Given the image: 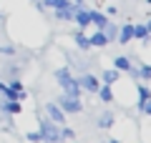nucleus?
Returning a JSON list of instances; mask_svg holds the SVG:
<instances>
[{
	"label": "nucleus",
	"instance_id": "f257e3e1",
	"mask_svg": "<svg viewBox=\"0 0 151 143\" xmlns=\"http://www.w3.org/2000/svg\"><path fill=\"white\" fill-rule=\"evenodd\" d=\"M55 80H58V85H60V88H63L68 95H73V98H81L78 80H76V75L70 73L68 68H58V70H55Z\"/></svg>",
	"mask_w": 151,
	"mask_h": 143
},
{
	"label": "nucleus",
	"instance_id": "f03ea898",
	"mask_svg": "<svg viewBox=\"0 0 151 143\" xmlns=\"http://www.w3.org/2000/svg\"><path fill=\"white\" fill-rule=\"evenodd\" d=\"M38 133H40V141L45 143H58L60 141V126H55L50 118H38Z\"/></svg>",
	"mask_w": 151,
	"mask_h": 143
},
{
	"label": "nucleus",
	"instance_id": "7ed1b4c3",
	"mask_svg": "<svg viewBox=\"0 0 151 143\" xmlns=\"http://www.w3.org/2000/svg\"><path fill=\"white\" fill-rule=\"evenodd\" d=\"M55 106L60 108V111L68 116V113H81L83 111V106H81V98H73V95H68V93H63V95H58V103Z\"/></svg>",
	"mask_w": 151,
	"mask_h": 143
},
{
	"label": "nucleus",
	"instance_id": "20e7f679",
	"mask_svg": "<svg viewBox=\"0 0 151 143\" xmlns=\"http://www.w3.org/2000/svg\"><path fill=\"white\" fill-rule=\"evenodd\" d=\"M76 80H78V88L86 90V93H96L98 85H101V83H98V78L93 73H88V70H83L81 75H76Z\"/></svg>",
	"mask_w": 151,
	"mask_h": 143
},
{
	"label": "nucleus",
	"instance_id": "39448f33",
	"mask_svg": "<svg viewBox=\"0 0 151 143\" xmlns=\"http://www.w3.org/2000/svg\"><path fill=\"white\" fill-rule=\"evenodd\" d=\"M45 116H48L55 126H63V123H65V113L60 111L55 103H45Z\"/></svg>",
	"mask_w": 151,
	"mask_h": 143
},
{
	"label": "nucleus",
	"instance_id": "423d86ee",
	"mask_svg": "<svg viewBox=\"0 0 151 143\" xmlns=\"http://www.w3.org/2000/svg\"><path fill=\"white\" fill-rule=\"evenodd\" d=\"M76 8L78 5H73V3H65V5H60V8H55V18L58 20H73V13H76Z\"/></svg>",
	"mask_w": 151,
	"mask_h": 143
},
{
	"label": "nucleus",
	"instance_id": "0eeeda50",
	"mask_svg": "<svg viewBox=\"0 0 151 143\" xmlns=\"http://www.w3.org/2000/svg\"><path fill=\"white\" fill-rule=\"evenodd\" d=\"M73 20L78 23V30H83V28H88V25H91V15H88V10H86V8H76Z\"/></svg>",
	"mask_w": 151,
	"mask_h": 143
},
{
	"label": "nucleus",
	"instance_id": "6e6552de",
	"mask_svg": "<svg viewBox=\"0 0 151 143\" xmlns=\"http://www.w3.org/2000/svg\"><path fill=\"white\" fill-rule=\"evenodd\" d=\"M3 113H8V116H20L23 113V103L20 101H3Z\"/></svg>",
	"mask_w": 151,
	"mask_h": 143
},
{
	"label": "nucleus",
	"instance_id": "1a4fd4ad",
	"mask_svg": "<svg viewBox=\"0 0 151 143\" xmlns=\"http://www.w3.org/2000/svg\"><path fill=\"white\" fill-rule=\"evenodd\" d=\"M116 40H119L121 45H126L129 40H134V25H131V23L121 25V28H119V38H116Z\"/></svg>",
	"mask_w": 151,
	"mask_h": 143
},
{
	"label": "nucleus",
	"instance_id": "9d476101",
	"mask_svg": "<svg viewBox=\"0 0 151 143\" xmlns=\"http://www.w3.org/2000/svg\"><path fill=\"white\" fill-rule=\"evenodd\" d=\"M91 15V25H96V30H103V25L108 23V15H103L101 10H88Z\"/></svg>",
	"mask_w": 151,
	"mask_h": 143
},
{
	"label": "nucleus",
	"instance_id": "9b49d317",
	"mask_svg": "<svg viewBox=\"0 0 151 143\" xmlns=\"http://www.w3.org/2000/svg\"><path fill=\"white\" fill-rule=\"evenodd\" d=\"M101 80H103V85H113V83H119V80H121V73L116 68H108V70L101 73Z\"/></svg>",
	"mask_w": 151,
	"mask_h": 143
},
{
	"label": "nucleus",
	"instance_id": "f8f14e48",
	"mask_svg": "<svg viewBox=\"0 0 151 143\" xmlns=\"http://www.w3.org/2000/svg\"><path fill=\"white\" fill-rule=\"evenodd\" d=\"M73 43L81 48V50H91V40H88V35L83 30H76L73 33Z\"/></svg>",
	"mask_w": 151,
	"mask_h": 143
},
{
	"label": "nucleus",
	"instance_id": "ddd939ff",
	"mask_svg": "<svg viewBox=\"0 0 151 143\" xmlns=\"http://www.w3.org/2000/svg\"><path fill=\"white\" fill-rule=\"evenodd\" d=\"M88 40H91V48H103V45H108V38L103 35V30H96L93 35H88Z\"/></svg>",
	"mask_w": 151,
	"mask_h": 143
},
{
	"label": "nucleus",
	"instance_id": "4468645a",
	"mask_svg": "<svg viewBox=\"0 0 151 143\" xmlns=\"http://www.w3.org/2000/svg\"><path fill=\"white\" fill-rule=\"evenodd\" d=\"M113 68L119 70V73H126V70L131 68V58H129V55H116V60H113Z\"/></svg>",
	"mask_w": 151,
	"mask_h": 143
},
{
	"label": "nucleus",
	"instance_id": "2eb2a0df",
	"mask_svg": "<svg viewBox=\"0 0 151 143\" xmlns=\"http://www.w3.org/2000/svg\"><path fill=\"white\" fill-rule=\"evenodd\" d=\"M103 35L108 38V43H111V40H116V38H119V25H116V23H111V20H108L106 25H103Z\"/></svg>",
	"mask_w": 151,
	"mask_h": 143
},
{
	"label": "nucleus",
	"instance_id": "dca6fc26",
	"mask_svg": "<svg viewBox=\"0 0 151 143\" xmlns=\"http://www.w3.org/2000/svg\"><path fill=\"white\" fill-rule=\"evenodd\" d=\"M146 101H151V90L146 88V85H139V88H136V103L144 106Z\"/></svg>",
	"mask_w": 151,
	"mask_h": 143
},
{
	"label": "nucleus",
	"instance_id": "f3484780",
	"mask_svg": "<svg viewBox=\"0 0 151 143\" xmlns=\"http://www.w3.org/2000/svg\"><path fill=\"white\" fill-rule=\"evenodd\" d=\"M98 98H101L103 103H111L113 101V90H111V85H98Z\"/></svg>",
	"mask_w": 151,
	"mask_h": 143
},
{
	"label": "nucleus",
	"instance_id": "a211bd4d",
	"mask_svg": "<svg viewBox=\"0 0 151 143\" xmlns=\"http://www.w3.org/2000/svg\"><path fill=\"white\" fill-rule=\"evenodd\" d=\"M134 38H139V40H149V30H146L144 23H139V25H134Z\"/></svg>",
	"mask_w": 151,
	"mask_h": 143
},
{
	"label": "nucleus",
	"instance_id": "6ab92c4d",
	"mask_svg": "<svg viewBox=\"0 0 151 143\" xmlns=\"http://www.w3.org/2000/svg\"><path fill=\"white\" fill-rule=\"evenodd\" d=\"M98 126H101V128H111V126H113V113H111V111L101 113V118H98Z\"/></svg>",
	"mask_w": 151,
	"mask_h": 143
},
{
	"label": "nucleus",
	"instance_id": "aec40b11",
	"mask_svg": "<svg viewBox=\"0 0 151 143\" xmlns=\"http://www.w3.org/2000/svg\"><path fill=\"white\" fill-rule=\"evenodd\" d=\"M76 138V131L68 126H60V141H73Z\"/></svg>",
	"mask_w": 151,
	"mask_h": 143
},
{
	"label": "nucleus",
	"instance_id": "412c9836",
	"mask_svg": "<svg viewBox=\"0 0 151 143\" xmlns=\"http://www.w3.org/2000/svg\"><path fill=\"white\" fill-rule=\"evenodd\" d=\"M139 78L151 80V65H149V63H141V65H139Z\"/></svg>",
	"mask_w": 151,
	"mask_h": 143
},
{
	"label": "nucleus",
	"instance_id": "4be33fe9",
	"mask_svg": "<svg viewBox=\"0 0 151 143\" xmlns=\"http://www.w3.org/2000/svg\"><path fill=\"white\" fill-rule=\"evenodd\" d=\"M10 88H13V90H18V93H25V88H23V83H20L18 78H13V80H10Z\"/></svg>",
	"mask_w": 151,
	"mask_h": 143
},
{
	"label": "nucleus",
	"instance_id": "5701e85b",
	"mask_svg": "<svg viewBox=\"0 0 151 143\" xmlns=\"http://www.w3.org/2000/svg\"><path fill=\"white\" fill-rule=\"evenodd\" d=\"M25 136H28L30 143H40V133H38V131H30V133H25Z\"/></svg>",
	"mask_w": 151,
	"mask_h": 143
},
{
	"label": "nucleus",
	"instance_id": "b1692460",
	"mask_svg": "<svg viewBox=\"0 0 151 143\" xmlns=\"http://www.w3.org/2000/svg\"><path fill=\"white\" fill-rule=\"evenodd\" d=\"M139 111L144 113V116H149V118H151V101H146L144 106H139Z\"/></svg>",
	"mask_w": 151,
	"mask_h": 143
},
{
	"label": "nucleus",
	"instance_id": "393cba45",
	"mask_svg": "<svg viewBox=\"0 0 151 143\" xmlns=\"http://www.w3.org/2000/svg\"><path fill=\"white\" fill-rule=\"evenodd\" d=\"M0 53H5V55H13L15 50H13V45H0Z\"/></svg>",
	"mask_w": 151,
	"mask_h": 143
},
{
	"label": "nucleus",
	"instance_id": "a878e982",
	"mask_svg": "<svg viewBox=\"0 0 151 143\" xmlns=\"http://www.w3.org/2000/svg\"><path fill=\"white\" fill-rule=\"evenodd\" d=\"M106 15H119V10H116V5H108V8H106Z\"/></svg>",
	"mask_w": 151,
	"mask_h": 143
},
{
	"label": "nucleus",
	"instance_id": "bb28decb",
	"mask_svg": "<svg viewBox=\"0 0 151 143\" xmlns=\"http://www.w3.org/2000/svg\"><path fill=\"white\" fill-rule=\"evenodd\" d=\"M146 25V30H149V35H151V18H149V23H144Z\"/></svg>",
	"mask_w": 151,
	"mask_h": 143
},
{
	"label": "nucleus",
	"instance_id": "cd10ccee",
	"mask_svg": "<svg viewBox=\"0 0 151 143\" xmlns=\"http://www.w3.org/2000/svg\"><path fill=\"white\" fill-rule=\"evenodd\" d=\"M108 143H121V141H119V138H111V141H108Z\"/></svg>",
	"mask_w": 151,
	"mask_h": 143
},
{
	"label": "nucleus",
	"instance_id": "c85d7f7f",
	"mask_svg": "<svg viewBox=\"0 0 151 143\" xmlns=\"http://www.w3.org/2000/svg\"><path fill=\"white\" fill-rule=\"evenodd\" d=\"M146 3H149V5H151V0H146Z\"/></svg>",
	"mask_w": 151,
	"mask_h": 143
},
{
	"label": "nucleus",
	"instance_id": "c756f323",
	"mask_svg": "<svg viewBox=\"0 0 151 143\" xmlns=\"http://www.w3.org/2000/svg\"><path fill=\"white\" fill-rule=\"evenodd\" d=\"M33 3H38V0H33Z\"/></svg>",
	"mask_w": 151,
	"mask_h": 143
}]
</instances>
